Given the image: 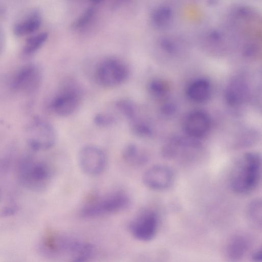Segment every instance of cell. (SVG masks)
Masks as SVG:
<instances>
[{
    "instance_id": "cell-18",
    "label": "cell",
    "mask_w": 262,
    "mask_h": 262,
    "mask_svg": "<svg viewBox=\"0 0 262 262\" xmlns=\"http://www.w3.org/2000/svg\"><path fill=\"white\" fill-rule=\"evenodd\" d=\"M48 34L42 32L30 35L26 40L23 48V53L30 55L36 52L47 40Z\"/></svg>"
},
{
    "instance_id": "cell-30",
    "label": "cell",
    "mask_w": 262,
    "mask_h": 262,
    "mask_svg": "<svg viewBox=\"0 0 262 262\" xmlns=\"http://www.w3.org/2000/svg\"><path fill=\"white\" fill-rule=\"evenodd\" d=\"M256 53V48L253 45H248L244 49V54L246 56L251 57Z\"/></svg>"
},
{
    "instance_id": "cell-9",
    "label": "cell",
    "mask_w": 262,
    "mask_h": 262,
    "mask_svg": "<svg viewBox=\"0 0 262 262\" xmlns=\"http://www.w3.org/2000/svg\"><path fill=\"white\" fill-rule=\"evenodd\" d=\"M158 227V217L152 210H145L138 214L129 224V230L136 239L149 241L155 236Z\"/></svg>"
},
{
    "instance_id": "cell-31",
    "label": "cell",
    "mask_w": 262,
    "mask_h": 262,
    "mask_svg": "<svg viewBox=\"0 0 262 262\" xmlns=\"http://www.w3.org/2000/svg\"><path fill=\"white\" fill-rule=\"evenodd\" d=\"M251 259L253 262H261L262 252L261 249L256 250L252 254Z\"/></svg>"
},
{
    "instance_id": "cell-21",
    "label": "cell",
    "mask_w": 262,
    "mask_h": 262,
    "mask_svg": "<svg viewBox=\"0 0 262 262\" xmlns=\"http://www.w3.org/2000/svg\"><path fill=\"white\" fill-rule=\"evenodd\" d=\"M118 111L128 121H131L137 118L136 108L134 104L127 99L117 101L115 104Z\"/></svg>"
},
{
    "instance_id": "cell-16",
    "label": "cell",
    "mask_w": 262,
    "mask_h": 262,
    "mask_svg": "<svg viewBox=\"0 0 262 262\" xmlns=\"http://www.w3.org/2000/svg\"><path fill=\"white\" fill-rule=\"evenodd\" d=\"M248 246L245 237L235 235L228 242L226 247V255L231 262H238L244 257Z\"/></svg>"
},
{
    "instance_id": "cell-1",
    "label": "cell",
    "mask_w": 262,
    "mask_h": 262,
    "mask_svg": "<svg viewBox=\"0 0 262 262\" xmlns=\"http://www.w3.org/2000/svg\"><path fill=\"white\" fill-rule=\"evenodd\" d=\"M261 157L257 152L245 153L239 160L230 180L231 187L239 194L253 191L258 185L261 176Z\"/></svg>"
},
{
    "instance_id": "cell-7",
    "label": "cell",
    "mask_w": 262,
    "mask_h": 262,
    "mask_svg": "<svg viewBox=\"0 0 262 262\" xmlns=\"http://www.w3.org/2000/svg\"><path fill=\"white\" fill-rule=\"evenodd\" d=\"M78 162L80 169L84 173L96 176L104 171L107 159L105 152L101 148L89 144L80 149Z\"/></svg>"
},
{
    "instance_id": "cell-24",
    "label": "cell",
    "mask_w": 262,
    "mask_h": 262,
    "mask_svg": "<svg viewBox=\"0 0 262 262\" xmlns=\"http://www.w3.org/2000/svg\"><path fill=\"white\" fill-rule=\"evenodd\" d=\"M248 214L250 220L256 226L261 225V204L259 200L250 203L248 207Z\"/></svg>"
},
{
    "instance_id": "cell-2",
    "label": "cell",
    "mask_w": 262,
    "mask_h": 262,
    "mask_svg": "<svg viewBox=\"0 0 262 262\" xmlns=\"http://www.w3.org/2000/svg\"><path fill=\"white\" fill-rule=\"evenodd\" d=\"M129 203L127 194L121 191H115L86 203L82 208L80 214L86 218L112 214L124 210Z\"/></svg>"
},
{
    "instance_id": "cell-29",
    "label": "cell",
    "mask_w": 262,
    "mask_h": 262,
    "mask_svg": "<svg viewBox=\"0 0 262 262\" xmlns=\"http://www.w3.org/2000/svg\"><path fill=\"white\" fill-rule=\"evenodd\" d=\"M209 38L213 42H217L221 40L222 34L217 30H212L209 34Z\"/></svg>"
},
{
    "instance_id": "cell-5",
    "label": "cell",
    "mask_w": 262,
    "mask_h": 262,
    "mask_svg": "<svg viewBox=\"0 0 262 262\" xmlns=\"http://www.w3.org/2000/svg\"><path fill=\"white\" fill-rule=\"evenodd\" d=\"M82 243L58 234H49L41 239L39 249L41 254L49 257H56L66 253L73 254Z\"/></svg>"
},
{
    "instance_id": "cell-4",
    "label": "cell",
    "mask_w": 262,
    "mask_h": 262,
    "mask_svg": "<svg viewBox=\"0 0 262 262\" xmlns=\"http://www.w3.org/2000/svg\"><path fill=\"white\" fill-rule=\"evenodd\" d=\"M128 69L120 60L109 58L101 61L96 72V79L101 85L112 88L123 83L128 78Z\"/></svg>"
},
{
    "instance_id": "cell-20",
    "label": "cell",
    "mask_w": 262,
    "mask_h": 262,
    "mask_svg": "<svg viewBox=\"0 0 262 262\" xmlns=\"http://www.w3.org/2000/svg\"><path fill=\"white\" fill-rule=\"evenodd\" d=\"M129 127L132 133L141 138L150 137L152 133L150 126L137 118L129 122Z\"/></svg>"
},
{
    "instance_id": "cell-17",
    "label": "cell",
    "mask_w": 262,
    "mask_h": 262,
    "mask_svg": "<svg viewBox=\"0 0 262 262\" xmlns=\"http://www.w3.org/2000/svg\"><path fill=\"white\" fill-rule=\"evenodd\" d=\"M122 157L126 164L134 167L143 165L148 159L146 152L133 143H128L124 147Z\"/></svg>"
},
{
    "instance_id": "cell-3",
    "label": "cell",
    "mask_w": 262,
    "mask_h": 262,
    "mask_svg": "<svg viewBox=\"0 0 262 262\" xmlns=\"http://www.w3.org/2000/svg\"><path fill=\"white\" fill-rule=\"evenodd\" d=\"M19 174L23 184L36 191L45 189L51 178V171L47 164L32 160L25 161L20 167Z\"/></svg>"
},
{
    "instance_id": "cell-26",
    "label": "cell",
    "mask_w": 262,
    "mask_h": 262,
    "mask_svg": "<svg viewBox=\"0 0 262 262\" xmlns=\"http://www.w3.org/2000/svg\"><path fill=\"white\" fill-rule=\"evenodd\" d=\"M116 118L109 113H98L94 117V123L100 127H106L112 126L116 123Z\"/></svg>"
},
{
    "instance_id": "cell-22",
    "label": "cell",
    "mask_w": 262,
    "mask_h": 262,
    "mask_svg": "<svg viewBox=\"0 0 262 262\" xmlns=\"http://www.w3.org/2000/svg\"><path fill=\"white\" fill-rule=\"evenodd\" d=\"M96 10V4L89 6L74 21L73 27L75 29L83 28L87 25L94 17Z\"/></svg>"
},
{
    "instance_id": "cell-19",
    "label": "cell",
    "mask_w": 262,
    "mask_h": 262,
    "mask_svg": "<svg viewBox=\"0 0 262 262\" xmlns=\"http://www.w3.org/2000/svg\"><path fill=\"white\" fill-rule=\"evenodd\" d=\"M172 16L171 8L168 6L161 5L154 10L151 19L153 24L157 27L164 28L170 23Z\"/></svg>"
},
{
    "instance_id": "cell-13",
    "label": "cell",
    "mask_w": 262,
    "mask_h": 262,
    "mask_svg": "<svg viewBox=\"0 0 262 262\" xmlns=\"http://www.w3.org/2000/svg\"><path fill=\"white\" fill-rule=\"evenodd\" d=\"M41 22L40 12L36 10L31 11L15 24L14 33L19 37L30 36L38 31Z\"/></svg>"
},
{
    "instance_id": "cell-32",
    "label": "cell",
    "mask_w": 262,
    "mask_h": 262,
    "mask_svg": "<svg viewBox=\"0 0 262 262\" xmlns=\"http://www.w3.org/2000/svg\"><path fill=\"white\" fill-rule=\"evenodd\" d=\"M5 41V36L4 30L0 26V53L3 50Z\"/></svg>"
},
{
    "instance_id": "cell-11",
    "label": "cell",
    "mask_w": 262,
    "mask_h": 262,
    "mask_svg": "<svg viewBox=\"0 0 262 262\" xmlns=\"http://www.w3.org/2000/svg\"><path fill=\"white\" fill-rule=\"evenodd\" d=\"M174 180L171 169L165 165L157 164L148 168L143 173L142 181L148 188L155 190H166Z\"/></svg>"
},
{
    "instance_id": "cell-23",
    "label": "cell",
    "mask_w": 262,
    "mask_h": 262,
    "mask_svg": "<svg viewBox=\"0 0 262 262\" xmlns=\"http://www.w3.org/2000/svg\"><path fill=\"white\" fill-rule=\"evenodd\" d=\"M94 253V247L88 243H83L79 250L73 255L71 262H88Z\"/></svg>"
},
{
    "instance_id": "cell-8",
    "label": "cell",
    "mask_w": 262,
    "mask_h": 262,
    "mask_svg": "<svg viewBox=\"0 0 262 262\" xmlns=\"http://www.w3.org/2000/svg\"><path fill=\"white\" fill-rule=\"evenodd\" d=\"M42 79L40 68L36 64L29 63L22 67L14 75L12 85L18 91L30 93L40 86Z\"/></svg>"
},
{
    "instance_id": "cell-6",
    "label": "cell",
    "mask_w": 262,
    "mask_h": 262,
    "mask_svg": "<svg viewBox=\"0 0 262 262\" xmlns=\"http://www.w3.org/2000/svg\"><path fill=\"white\" fill-rule=\"evenodd\" d=\"M27 138L29 144L36 150H46L52 147L56 141V133L48 122L36 119L28 127Z\"/></svg>"
},
{
    "instance_id": "cell-27",
    "label": "cell",
    "mask_w": 262,
    "mask_h": 262,
    "mask_svg": "<svg viewBox=\"0 0 262 262\" xmlns=\"http://www.w3.org/2000/svg\"><path fill=\"white\" fill-rule=\"evenodd\" d=\"M160 45L161 49L168 54H173L176 52V47L173 41L169 39L164 37L161 39Z\"/></svg>"
},
{
    "instance_id": "cell-10",
    "label": "cell",
    "mask_w": 262,
    "mask_h": 262,
    "mask_svg": "<svg viewBox=\"0 0 262 262\" xmlns=\"http://www.w3.org/2000/svg\"><path fill=\"white\" fill-rule=\"evenodd\" d=\"M211 127L210 117L202 110H194L189 113L183 122V129L186 136L196 140L206 136Z\"/></svg>"
},
{
    "instance_id": "cell-25",
    "label": "cell",
    "mask_w": 262,
    "mask_h": 262,
    "mask_svg": "<svg viewBox=\"0 0 262 262\" xmlns=\"http://www.w3.org/2000/svg\"><path fill=\"white\" fill-rule=\"evenodd\" d=\"M149 90L154 96L162 97L168 92V86L166 82L159 79L152 80L149 84Z\"/></svg>"
},
{
    "instance_id": "cell-28",
    "label": "cell",
    "mask_w": 262,
    "mask_h": 262,
    "mask_svg": "<svg viewBox=\"0 0 262 262\" xmlns=\"http://www.w3.org/2000/svg\"><path fill=\"white\" fill-rule=\"evenodd\" d=\"M175 111L176 106L173 103L171 102L165 103L161 107V112L166 115H171Z\"/></svg>"
},
{
    "instance_id": "cell-14",
    "label": "cell",
    "mask_w": 262,
    "mask_h": 262,
    "mask_svg": "<svg viewBox=\"0 0 262 262\" xmlns=\"http://www.w3.org/2000/svg\"><path fill=\"white\" fill-rule=\"evenodd\" d=\"M247 92L248 88L245 81L240 78H234L226 89L225 100L230 106H236L244 101Z\"/></svg>"
},
{
    "instance_id": "cell-15",
    "label": "cell",
    "mask_w": 262,
    "mask_h": 262,
    "mask_svg": "<svg viewBox=\"0 0 262 262\" xmlns=\"http://www.w3.org/2000/svg\"><path fill=\"white\" fill-rule=\"evenodd\" d=\"M186 93L189 98L193 101L199 103L205 102L211 94V84L205 78H198L189 84Z\"/></svg>"
},
{
    "instance_id": "cell-12",
    "label": "cell",
    "mask_w": 262,
    "mask_h": 262,
    "mask_svg": "<svg viewBox=\"0 0 262 262\" xmlns=\"http://www.w3.org/2000/svg\"><path fill=\"white\" fill-rule=\"evenodd\" d=\"M79 104L80 97L77 92L74 90H68L53 99L51 107L58 116L66 117L74 113Z\"/></svg>"
}]
</instances>
